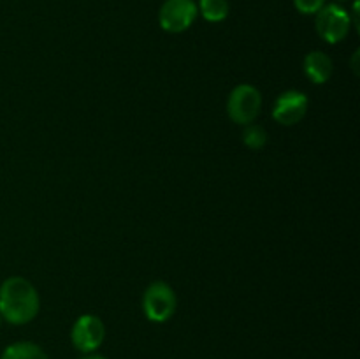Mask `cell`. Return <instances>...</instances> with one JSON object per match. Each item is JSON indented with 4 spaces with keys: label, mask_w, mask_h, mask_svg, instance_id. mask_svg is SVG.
<instances>
[{
    "label": "cell",
    "mask_w": 360,
    "mask_h": 359,
    "mask_svg": "<svg viewBox=\"0 0 360 359\" xmlns=\"http://www.w3.org/2000/svg\"><path fill=\"white\" fill-rule=\"evenodd\" d=\"M338 2H343V0H338Z\"/></svg>",
    "instance_id": "obj_15"
},
{
    "label": "cell",
    "mask_w": 360,
    "mask_h": 359,
    "mask_svg": "<svg viewBox=\"0 0 360 359\" xmlns=\"http://www.w3.org/2000/svg\"><path fill=\"white\" fill-rule=\"evenodd\" d=\"M262 108V95L253 84H239L231 92L227 101L229 118L239 125H250L257 120Z\"/></svg>",
    "instance_id": "obj_3"
},
{
    "label": "cell",
    "mask_w": 360,
    "mask_h": 359,
    "mask_svg": "<svg viewBox=\"0 0 360 359\" xmlns=\"http://www.w3.org/2000/svg\"><path fill=\"white\" fill-rule=\"evenodd\" d=\"M178 308V298L174 291L165 282H153L144 291L143 296V312L151 322H167Z\"/></svg>",
    "instance_id": "obj_2"
},
{
    "label": "cell",
    "mask_w": 360,
    "mask_h": 359,
    "mask_svg": "<svg viewBox=\"0 0 360 359\" xmlns=\"http://www.w3.org/2000/svg\"><path fill=\"white\" fill-rule=\"evenodd\" d=\"M0 359H49L48 354L34 341H16L4 348Z\"/></svg>",
    "instance_id": "obj_9"
},
{
    "label": "cell",
    "mask_w": 360,
    "mask_h": 359,
    "mask_svg": "<svg viewBox=\"0 0 360 359\" xmlns=\"http://www.w3.org/2000/svg\"><path fill=\"white\" fill-rule=\"evenodd\" d=\"M197 9L202 14L204 20L211 21V23H220L231 13L229 0H199Z\"/></svg>",
    "instance_id": "obj_10"
},
{
    "label": "cell",
    "mask_w": 360,
    "mask_h": 359,
    "mask_svg": "<svg viewBox=\"0 0 360 359\" xmlns=\"http://www.w3.org/2000/svg\"><path fill=\"white\" fill-rule=\"evenodd\" d=\"M41 310V298L30 280L9 277L0 285V317L14 326L32 322Z\"/></svg>",
    "instance_id": "obj_1"
},
{
    "label": "cell",
    "mask_w": 360,
    "mask_h": 359,
    "mask_svg": "<svg viewBox=\"0 0 360 359\" xmlns=\"http://www.w3.org/2000/svg\"><path fill=\"white\" fill-rule=\"evenodd\" d=\"M243 143L246 144L252 150H260L267 144V132L264 127L260 125H245V130H243Z\"/></svg>",
    "instance_id": "obj_11"
},
{
    "label": "cell",
    "mask_w": 360,
    "mask_h": 359,
    "mask_svg": "<svg viewBox=\"0 0 360 359\" xmlns=\"http://www.w3.org/2000/svg\"><path fill=\"white\" fill-rule=\"evenodd\" d=\"M334 63L327 53L323 51H311L306 55L304 58V73L313 83L323 84L329 81V77L333 76Z\"/></svg>",
    "instance_id": "obj_8"
},
{
    "label": "cell",
    "mask_w": 360,
    "mask_h": 359,
    "mask_svg": "<svg viewBox=\"0 0 360 359\" xmlns=\"http://www.w3.org/2000/svg\"><path fill=\"white\" fill-rule=\"evenodd\" d=\"M199 16L193 0H165L158 11V23L169 34H181L188 30Z\"/></svg>",
    "instance_id": "obj_6"
},
{
    "label": "cell",
    "mask_w": 360,
    "mask_h": 359,
    "mask_svg": "<svg viewBox=\"0 0 360 359\" xmlns=\"http://www.w3.org/2000/svg\"><path fill=\"white\" fill-rule=\"evenodd\" d=\"M105 340L104 320L94 313H84L77 317L70 329V341L74 348L83 354H94Z\"/></svg>",
    "instance_id": "obj_5"
},
{
    "label": "cell",
    "mask_w": 360,
    "mask_h": 359,
    "mask_svg": "<svg viewBox=\"0 0 360 359\" xmlns=\"http://www.w3.org/2000/svg\"><path fill=\"white\" fill-rule=\"evenodd\" d=\"M315 27L323 41L329 42V44H338V42L347 39V35L350 34V13L341 6H338V4H326L316 13Z\"/></svg>",
    "instance_id": "obj_4"
},
{
    "label": "cell",
    "mask_w": 360,
    "mask_h": 359,
    "mask_svg": "<svg viewBox=\"0 0 360 359\" xmlns=\"http://www.w3.org/2000/svg\"><path fill=\"white\" fill-rule=\"evenodd\" d=\"M0 322H2V317H0Z\"/></svg>",
    "instance_id": "obj_14"
},
{
    "label": "cell",
    "mask_w": 360,
    "mask_h": 359,
    "mask_svg": "<svg viewBox=\"0 0 360 359\" xmlns=\"http://www.w3.org/2000/svg\"><path fill=\"white\" fill-rule=\"evenodd\" d=\"M326 2L327 0H294V6L301 14H316Z\"/></svg>",
    "instance_id": "obj_12"
},
{
    "label": "cell",
    "mask_w": 360,
    "mask_h": 359,
    "mask_svg": "<svg viewBox=\"0 0 360 359\" xmlns=\"http://www.w3.org/2000/svg\"><path fill=\"white\" fill-rule=\"evenodd\" d=\"M83 359H108V358H105V355H101V354H95L94 352V354H86Z\"/></svg>",
    "instance_id": "obj_13"
},
{
    "label": "cell",
    "mask_w": 360,
    "mask_h": 359,
    "mask_svg": "<svg viewBox=\"0 0 360 359\" xmlns=\"http://www.w3.org/2000/svg\"><path fill=\"white\" fill-rule=\"evenodd\" d=\"M309 101L302 92L287 90L276 99L273 108V118L285 127L295 125L308 113Z\"/></svg>",
    "instance_id": "obj_7"
}]
</instances>
